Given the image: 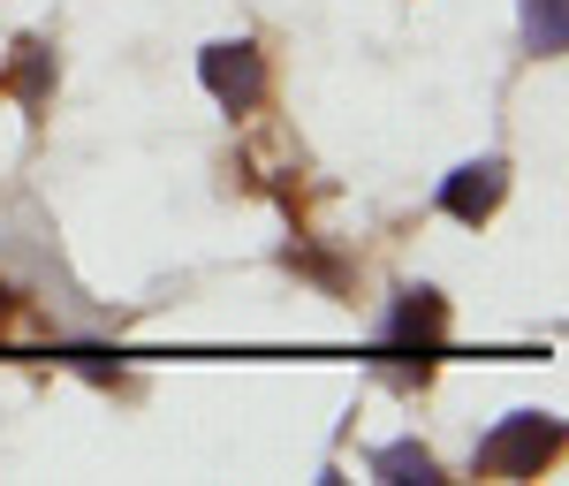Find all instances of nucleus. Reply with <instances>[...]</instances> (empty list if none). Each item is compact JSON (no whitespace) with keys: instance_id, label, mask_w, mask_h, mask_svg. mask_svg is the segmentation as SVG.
Instances as JSON below:
<instances>
[{"instance_id":"1","label":"nucleus","mask_w":569,"mask_h":486,"mask_svg":"<svg viewBox=\"0 0 569 486\" xmlns=\"http://www.w3.org/2000/svg\"><path fill=\"white\" fill-rule=\"evenodd\" d=\"M555 456H562V418H555V410H509V418L471 448V472H479V479H539Z\"/></svg>"},{"instance_id":"2","label":"nucleus","mask_w":569,"mask_h":486,"mask_svg":"<svg viewBox=\"0 0 569 486\" xmlns=\"http://www.w3.org/2000/svg\"><path fill=\"white\" fill-rule=\"evenodd\" d=\"M448 327H456V311H448V297H440L433 281L395 289V311L380 319V357H426L433 365V350H448Z\"/></svg>"},{"instance_id":"3","label":"nucleus","mask_w":569,"mask_h":486,"mask_svg":"<svg viewBox=\"0 0 569 486\" xmlns=\"http://www.w3.org/2000/svg\"><path fill=\"white\" fill-rule=\"evenodd\" d=\"M198 85L213 91L220 115H259L266 107V53L259 39H213L198 53Z\"/></svg>"},{"instance_id":"4","label":"nucleus","mask_w":569,"mask_h":486,"mask_svg":"<svg viewBox=\"0 0 569 486\" xmlns=\"http://www.w3.org/2000/svg\"><path fill=\"white\" fill-rule=\"evenodd\" d=\"M501 198H509V160H463V168L440 176V190H433V206L463 228H486L501 214Z\"/></svg>"},{"instance_id":"5","label":"nucleus","mask_w":569,"mask_h":486,"mask_svg":"<svg viewBox=\"0 0 569 486\" xmlns=\"http://www.w3.org/2000/svg\"><path fill=\"white\" fill-rule=\"evenodd\" d=\"M0 91H16L23 115H46V99H53V46L46 39H16L8 69H0Z\"/></svg>"},{"instance_id":"6","label":"nucleus","mask_w":569,"mask_h":486,"mask_svg":"<svg viewBox=\"0 0 569 486\" xmlns=\"http://www.w3.org/2000/svg\"><path fill=\"white\" fill-rule=\"evenodd\" d=\"M372 479H395V486H433L440 479V456L426 442H388L372 448Z\"/></svg>"},{"instance_id":"7","label":"nucleus","mask_w":569,"mask_h":486,"mask_svg":"<svg viewBox=\"0 0 569 486\" xmlns=\"http://www.w3.org/2000/svg\"><path fill=\"white\" fill-rule=\"evenodd\" d=\"M569 46V8L562 0H525V53L531 61H562Z\"/></svg>"},{"instance_id":"8","label":"nucleus","mask_w":569,"mask_h":486,"mask_svg":"<svg viewBox=\"0 0 569 486\" xmlns=\"http://www.w3.org/2000/svg\"><path fill=\"white\" fill-rule=\"evenodd\" d=\"M281 259H289V274H305V281H319L327 297H350V266H342V259H327L319 244H305V236H297V244H289Z\"/></svg>"},{"instance_id":"9","label":"nucleus","mask_w":569,"mask_h":486,"mask_svg":"<svg viewBox=\"0 0 569 486\" xmlns=\"http://www.w3.org/2000/svg\"><path fill=\"white\" fill-rule=\"evenodd\" d=\"M61 365H77V373H84V380H99V388H114V380H122L114 350H99V343H69V350H61Z\"/></svg>"}]
</instances>
